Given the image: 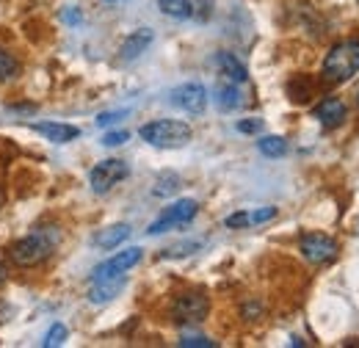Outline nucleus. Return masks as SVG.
<instances>
[{
    "label": "nucleus",
    "mask_w": 359,
    "mask_h": 348,
    "mask_svg": "<svg viewBox=\"0 0 359 348\" xmlns=\"http://www.w3.org/2000/svg\"><path fill=\"white\" fill-rule=\"evenodd\" d=\"M58 243H61V229H58V227H39V229H34L31 235H25V238H20L17 243H11L8 257H11L14 265L31 268V265L45 262L47 257L55 252Z\"/></svg>",
    "instance_id": "obj_1"
},
{
    "label": "nucleus",
    "mask_w": 359,
    "mask_h": 348,
    "mask_svg": "<svg viewBox=\"0 0 359 348\" xmlns=\"http://www.w3.org/2000/svg\"><path fill=\"white\" fill-rule=\"evenodd\" d=\"M359 72V42L343 39L337 42L323 58V78L329 83H346Z\"/></svg>",
    "instance_id": "obj_2"
},
{
    "label": "nucleus",
    "mask_w": 359,
    "mask_h": 348,
    "mask_svg": "<svg viewBox=\"0 0 359 348\" xmlns=\"http://www.w3.org/2000/svg\"><path fill=\"white\" fill-rule=\"evenodd\" d=\"M138 135L149 144V147H158V149H177V147H185L191 141V128L185 122H177V119H155L149 125H144Z\"/></svg>",
    "instance_id": "obj_3"
},
{
    "label": "nucleus",
    "mask_w": 359,
    "mask_h": 348,
    "mask_svg": "<svg viewBox=\"0 0 359 348\" xmlns=\"http://www.w3.org/2000/svg\"><path fill=\"white\" fill-rule=\"evenodd\" d=\"M130 174V166L119 158H108V161H100L89 174V185L94 194H108L111 188H116L125 177Z\"/></svg>",
    "instance_id": "obj_4"
},
{
    "label": "nucleus",
    "mask_w": 359,
    "mask_h": 348,
    "mask_svg": "<svg viewBox=\"0 0 359 348\" xmlns=\"http://www.w3.org/2000/svg\"><path fill=\"white\" fill-rule=\"evenodd\" d=\"M210 312V302L205 293H180L172 307L177 323H202Z\"/></svg>",
    "instance_id": "obj_5"
},
{
    "label": "nucleus",
    "mask_w": 359,
    "mask_h": 348,
    "mask_svg": "<svg viewBox=\"0 0 359 348\" xmlns=\"http://www.w3.org/2000/svg\"><path fill=\"white\" fill-rule=\"evenodd\" d=\"M196 213H199V202H196V199H177L172 208H166L163 216L149 224L147 232H149V235H161V232H166V229H172V227L188 224Z\"/></svg>",
    "instance_id": "obj_6"
},
{
    "label": "nucleus",
    "mask_w": 359,
    "mask_h": 348,
    "mask_svg": "<svg viewBox=\"0 0 359 348\" xmlns=\"http://www.w3.org/2000/svg\"><path fill=\"white\" fill-rule=\"evenodd\" d=\"M299 249H302V257L307 262H313V265H323V262L337 257V243L329 235H320V232L304 235L302 243H299Z\"/></svg>",
    "instance_id": "obj_7"
},
{
    "label": "nucleus",
    "mask_w": 359,
    "mask_h": 348,
    "mask_svg": "<svg viewBox=\"0 0 359 348\" xmlns=\"http://www.w3.org/2000/svg\"><path fill=\"white\" fill-rule=\"evenodd\" d=\"M169 102L185 114H202L208 108V88L202 83H182L169 94Z\"/></svg>",
    "instance_id": "obj_8"
},
{
    "label": "nucleus",
    "mask_w": 359,
    "mask_h": 348,
    "mask_svg": "<svg viewBox=\"0 0 359 348\" xmlns=\"http://www.w3.org/2000/svg\"><path fill=\"white\" fill-rule=\"evenodd\" d=\"M138 262H141V249H138V246H130V249L114 255L111 260L100 262V265L94 268V274H91V282H97V279H111V276H122V274H128Z\"/></svg>",
    "instance_id": "obj_9"
},
{
    "label": "nucleus",
    "mask_w": 359,
    "mask_h": 348,
    "mask_svg": "<svg viewBox=\"0 0 359 348\" xmlns=\"http://www.w3.org/2000/svg\"><path fill=\"white\" fill-rule=\"evenodd\" d=\"M313 114L323 128H340V125L346 122V116H348V108H346L343 100H337V97H326Z\"/></svg>",
    "instance_id": "obj_10"
},
{
    "label": "nucleus",
    "mask_w": 359,
    "mask_h": 348,
    "mask_svg": "<svg viewBox=\"0 0 359 348\" xmlns=\"http://www.w3.org/2000/svg\"><path fill=\"white\" fill-rule=\"evenodd\" d=\"M152 39H155V34H152L149 28H138V31H133V34L122 42V47H119V58H122V61H135L138 55H144V53L149 50Z\"/></svg>",
    "instance_id": "obj_11"
},
{
    "label": "nucleus",
    "mask_w": 359,
    "mask_h": 348,
    "mask_svg": "<svg viewBox=\"0 0 359 348\" xmlns=\"http://www.w3.org/2000/svg\"><path fill=\"white\" fill-rule=\"evenodd\" d=\"M31 130L45 135L53 144H69L81 135V130L75 125H64V122H39V125H31Z\"/></svg>",
    "instance_id": "obj_12"
},
{
    "label": "nucleus",
    "mask_w": 359,
    "mask_h": 348,
    "mask_svg": "<svg viewBox=\"0 0 359 348\" xmlns=\"http://www.w3.org/2000/svg\"><path fill=\"white\" fill-rule=\"evenodd\" d=\"M122 288H125V274L122 276H111V279H97V282H91L89 302L91 304H108Z\"/></svg>",
    "instance_id": "obj_13"
},
{
    "label": "nucleus",
    "mask_w": 359,
    "mask_h": 348,
    "mask_svg": "<svg viewBox=\"0 0 359 348\" xmlns=\"http://www.w3.org/2000/svg\"><path fill=\"white\" fill-rule=\"evenodd\" d=\"M216 67L222 69V75H224L226 81H232V83H246L249 81V69L232 53H219L216 55Z\"/></svg>",
    "instance_id": "obj_14"
},
{
    "label": "nucleus",
    "mask_w": 359,
    "mask_h": 348,
    "mask_svg": "<svg viewBox=\"0 0 359 348\" xmlns=\"http://www.w3.org/2000/svg\"><path fill=\"white\" fill-rule=\"evenodd\" d=\"M128 238H130V224H114V227L102 229L100 235H94V246H100V249H116Z\"/></svg>",
    "instance_id": "obj_15"
},
{
    "label": "nucleus",
    "mask_w": 359,
    "mask_h": 348,
    "mask_svg": "<svg viewBox=\"0 0 359 348\" xmlns=\"http://www.w3.org/2000/svg\"><path fill=\"white\" fill-rule=\"evenodd\" d=\"M241 83H222V86L216 88V102H219V108L222 111H235V108H241L243 105V94H241Z\"/></svg>",
    "instance_id": "obj_16"
},
{
    "label": "nucleus",
    "mask_w": 359,
    "mask_h": 348,
    "mask_svg": "<svg viewBox=\"0 0 359 348\" xmlns=\"http://www.w3.org/2000/svg\"><path fill=\"white\" fill-rule=\"evenodd\" d=\"M158 8L172 20H188L194 14L191 0H158Z\"/></svg>",
    "instance_id": "obj_17"
},
{
    "label": "nucleus",
    "mask_w": 359,
    "mask_h": 348,
    "mask_svg": "<svg viewBox=\"0 0 359 348\" xmlns=\"http://www.w3.org/2000/svg\"><path fill=\"white\" fill-rule=\"evenodd\" d=\"M257 149L266 155V158H282L287 152V141L282 135H263L257 141Z\"/></svg>",
    "instance_id": "obj_18"
},
{
    "label": "nucleus",
    "mask_w": 359,
    "mask_h": 348,
    "mask_svg": "<svg viewBox=\"0 0 359 348\" xmlns=\"http://www.w3.org/2000/svg\"><path fill=\"white\" fill-rule=\"evenodd\" d=\"M17 75H20V61L8 50H0V83L14 81Z\"/></svg>",
    "instance_id": "obj_19"
},
{
    "label": "nucleus",
    "mask_w": 359,
    "mask_h": 348,
    "mask_svg": "<svg viewBox=\"0 0 359 348\" xmlns=\"http://www.w3.org/2000/svg\"><path fill=\"white\" fill-rule=\"evenodd\" d=\"M64 340H67V326H64V323H53V326H50V332L45 335V340H42V346L45 348L61 346Z\"/></svg>",
    "instance_id": "obj_20"
},
{
    "label": "nucleus",
    "mask_w": 359,
    "mask_h": 348,
    "mask_svg": "<svg viewBox=\"0 0 359 348\" xmlns=\"http://www.w3.org/2000/svg\"><path fill=\"white\" fill-rule=\"evenodd\" d=\"M128 114H130L128 108H122V111H105V114L97 116V128H111V125H116L119 119H125Z\"/></svg>",
    "instance_id": "obj_21"
},
{
    "label": "nucleus",
    "mask_w": 359,
    "mask_h": 348,
    "mask_svg": "<svg viewBox=\"0 0 359 348\" xmlns=\"http://www.w3.org/2000/svg\"><path fill=\"white\" fill-rule=\"evenodd\" d=\"M180 188V177L175 174H166V177H161V182H158V188L152 191L155 196H166V194H172V191H177Z\"/></svg>",
    "instance_id": "obj_22"
},
{
    "label": "nucleus",
    "mask_w": 359,
    "mask_h": 348,
    "mask_svg": "<svg viewBox=\"0 0 359 348\" xmlns=\"http://www.w3.org/2000/svg\"><path fill=\"white\" fill-rule=\"evenodd\" d=\"M202 246V241H188V243H180V246H172V249H166L163 252V257H182V255H191V252H196Z\"/></svg>",
    "instance_id": "obj_23"
},
{
    "label": "nucleus",
    "mask_w": 359,
    "mask_h": 348,
    "mask_svg": "<svg viewBox=\"0 0 359 348\" xmlns=\"http://www.w3.org/2000/svg\"><path fill=\"white\" fill-rule=\"evenodd\" d=\"M224 224L229 227V229H243V227H252V224H249V210H238V213L226 216Z\"/></svg>",
    "instance_id": "obj_24"
},
{
    "label": "nucleus",
    "mask_w": 359,
    "mask_h": 348,
    "mask_svg": "<svg viewBox=\"0 0 359 348\" xmlns=\"http://www.w3.org/2000/svg\"><path fill=\"white\" fill-rule=\"evenodd\" d=\"M128 138H130L128 130H111L102 135V144H105V147H119V144H125Z\"/></svg>",
    "instance_id": "obj_25"
},
{
    "label": "nucleus",
    "mask_w": 359,
    "mask_h": 348,
    "mask_svg": "<svg viewBox=\"0 0 359 348\" xmlns=\"http://www.w3.org/2000/svg\"><path fill=\"white\" fill-rule=\"evenodd\" d=\"M276 216V208H260V210H249V224H263Z\"/></svg>",
    "instance_id": "obj_26"
},
{
    "label": "nucleus",
    "mask_w": 359,
    "mask_h": 348,
    "mask_svg": "<svg viewBox=\"0 0 359 348\" xmlns=\"http://www.w3.org/2000/svg\"><path fill=\"white\" fill-rule=\"evenodd\" d=\"M61 20H64L67 25H81V22H83V14H81V8H75V6H67V8L61 11Z\"/></svg>",
    "instance_id": "obj_27"
},
{
    "label": "nucleus",
    "mask_w": 359,
    "mask_h": 348,
    "mask_svg": "<svg viewBox=\"0 0 359 348\" xmlns=\"http://www.w3.org/2000/svg\"><path fill=\"white\" fill-rule=\"evenodd\" d=\"M180 346L182 348H213L216 343L208 340V337H188V335H185V337L180 340Z\"/></svg>",
    "instance_id": "obj_28"
},
{
    "label": "nucleus",
    "mask_w": 359,
    "mask_h": 348,
    "mask_svg": "<svg viewBox=\"0 0 359 348\" xmlns=\"http://www.w3.org/2000/svg\"><path fill=\"white\" fill-rule=\"evenodd\" d=\"M263 130V119H241L238 133H260Z\"/></svg>",
    "instance_id": "obj_29"
},
{
    "label": "nucleus",
    "mask_w": 359,
    "mask_h": 348,
    "mask_svg": "<svg viewBox=\"0 0 359 348\" xmlns=\"http://www.w3.org/2000/svg\"><path fill=\"white\" fill-rule=\"evenodd\" d=\"M6 279H8V268H6V262L0 260V285H3Z\"/></svg>",
    "instance_id": "obj_30"
},
{
    "label": "nucleus",
    "mask_w": 359,
    "mask_h": 348,
    "mask_svg": "<svg viewBox=\"0 0 359 348\" xmlns=\"http://www.w3.org/2000/svg\"><path fill=\"white\" fill-rule=\"evenodd\" d=\"M105 3H116V0H105Z\"/></svg>",
    "instance_id": "obj_31"
},
{
    "label": "nucleus",
    "mask_w": 359,
    "mask_h": 348,
    "mask_svg": "<svg viewBox=\"0 0 359 348\" xmlns=\"http://www.w3.org/2000/svg\"><path fill=\"white\" fill-rule=\"evenodd\" d=\"M357 105H359V91H357Z\"/></svg>",
    "instance_id": "obj_32"
}]
</instances>
